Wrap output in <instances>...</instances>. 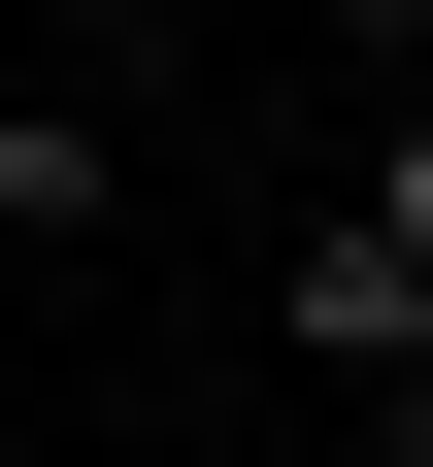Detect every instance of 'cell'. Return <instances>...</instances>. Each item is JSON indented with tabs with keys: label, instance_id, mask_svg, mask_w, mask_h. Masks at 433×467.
Masks as SVG:
<instances>
[{
	"label": "cell",
	"instance_id": "2",
	"mask_svg": "<svg viewBox=\"0 0 433 467\" xmlns=\"http://www.w3.org/2000/svg\"><path fill=\"white\" fill-rule=\"evenodd\" d=\"M134 167H100V100H0V234H100Z\"/></svg>",
	"mask_w": 433,
	"mask_h": 467
},
{
	"label": "cell",
	"instance_id": "6",
	"mask_svg": "<svg viewBox=\"0 0 433 467\" xmlns=\"http://www.w3.org/2000/svg\"><path fill=\"white\" fill-rule=\"evenodd\" d=\"M67 34H134V0H67Z\"/></svg>",
	"mask_w": 433,
	"mask_h": 467
},
{
	"label": "cell",
	"instance_id": "5",
	"mask_svg": "<svg viewBox=\"0 0 433 467\" xmlns=\"http://www.w3.org/2000/svg\"><path fill=\"white\" fill-rule=\"evenodd\" d=\"M400 467H433V368H400Z\"/></svg>",
	"mask_w": 433,
	"mask_h": 467
},
{
	"label": "cell",
	"instance_id": "3",
	"mask_svg": "<svg viewBox=\"0 0 433 467\" xmlns=\"http://www.w3.org/2000/svg\"><path fill=\"white\" fill-rule=\"evenodd\" d=\"M334 234H366V267H400V301H433V100H400V134H366V201H334Z\"/></svg>",
	"mask_w": 433,
	"mask_h": 467
},
{
	"label": "cell",
	"instance_id": "1",
	"mask_svg": "<svg viewBox=\"0 0 433 467\" xmlns=\"http://www.w3.org/2000/svg\"><path fill=\"white\" fill-rule=\"evenodd\" d=\"M267 334H300V368L366 400V434H400V368H433V301H400V267H366V234H300V267H267Z\"/></svg>",
	"mask_w": 433,
	"mask_h": 467
},
{
	"label": "cell",
	"instance_id": "4",
	"mask_svg": "<svg viewBox=\"0 0 433 467\" xmlns=\"http://www.w3.org/2000/svg\"><path fill=\"white\" fill-rule=\"evenodd\" d=\"M334 34H366V67H400V100H433V0H334Z\"/></svg>",
	"mask_w": 433,
	"mask_h": 467
}]
</instances>
